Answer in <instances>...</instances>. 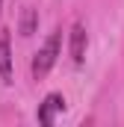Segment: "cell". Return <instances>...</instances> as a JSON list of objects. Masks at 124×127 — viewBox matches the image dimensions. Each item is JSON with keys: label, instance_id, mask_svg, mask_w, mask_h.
Returning <instances> with one entry per match:
<instances>
[{"label": "cell", "instance_id": "3957f363", "mask_svg": "<svg viewBox=\"0 0 124 127\" xmlns=\"http://www.w3.org/2000/svg\"><path fill=\"white\" fill-rule=\"evenodd\" d=\"M68 38H71V59L77 65H83V59H86V44H89L86 27H83V24H74L71 32H68Z\"/></svg>", "mask_w": 124, "mask_h": 127}, {"label": "cell", "instance_id": "7a4b0ae2", "mask_svg": "<svg viewBox=\"0 0 124 127\" xmlns=\"http://www.w3.org/2000/svg\"><path fill=\"white\" fill-rule=\"evenodd\" d=\"M62 109H65V97H62L59 92H50V95H47L41 103H38V112H35V118H38V124L50 127V124H56V115H59Z\"/></svg>", "mask_w": 124, "mask_h": 127}, {"label": "cell", "instance_id": "277c9868", "mask_svg": "<svg viewBox=\"0 0 124 127\" xmlns=\"http://www.w3.org/2000/svg\"><path fill=\"white\" fill-rule=\"evenodd\" d=\"M0 80L6 86L12 83V44H9V30H0Z\"/></svg>", "mask_w": 124, "mask_h": 127}, {"label": "cell", "instance_id": "6da1fadb", "mask_svg": "<svg viewBox=\"0 0 124 127\" xmlns=\"http://www.w3.org/2000/svg\"><path fill=\"white\" fill-rule=\"evenodd\" d=\"M59 50H62V30H53L32 56V80H44L50 74V68L59 59Z\"/></svg>", "mask_w": 124, "mask_h": 127}, {"label": "cell", "instance_id": "8992f818", "mask_svg": "<svg viewBox=\"0 0 124 127\" xmlns=\"http://www.w3.org/2000/svg\"><path fill=\"white\" fill-rule=\"evenodd\" d=\"M0 6H3V0H0Z\"/></svg>", "mask_w": 124, "mask_h": 127}, {"label": "cell", "instance_id": "5b68a950", "mask_svg": "<svg viewBox=\"0 0 124 127\" xmlns=\"http://www.w3.org/2000/svg\"><path fill=\"white\" fill-rule=\"evenodd\" d=\"M35 21H38V18H35V12H32V9H27V12H24V18H21V35H32Z\"/></svg>", "mask_w": 124, "mask_h": 127}]
</instances>
